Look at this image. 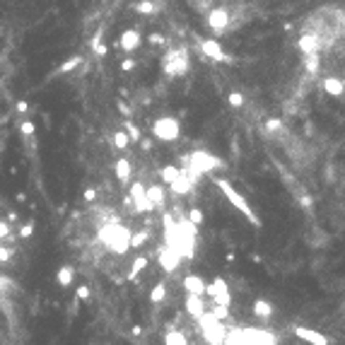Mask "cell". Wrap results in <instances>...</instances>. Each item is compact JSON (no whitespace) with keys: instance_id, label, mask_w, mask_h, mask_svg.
<instances>
[{"instance_id":"cell-12","label":"cell","mask_w":345,"mask_h":345,"mask_svg":"<svg viewBox=\"0 0 345 345\" xmlns=\"http://www.w3.org/2000/svg\"><path fill=\"white\" fill-rule=\"evenodd\" d=\"M304 65H306V70H309V75H316L319 72V53L304 56Z\"/></svg>"},{"instance_id":"cell-8","label":"cell","mask_w":345,"mask_h":345,"mask_svg":"<svg viewBox=\"0 0 345 345\" xmlns=\"http://www.w3.org/2000/svg\"><path fill=\"white\" fill-rule=\"evenodd\" d=\"M114 172H116V179L125 186V184L131 181V174H133V169H131V162H128V159H118L116 167H114Z\"/></svg>"},{"instance_id":"cell-11","label":"cell","mask_w":345,"mask_h":345,"mask_svg":"<svg viewBox=\"0 0 345 345\" xmlns=\"http://www.w3.org/2000/svg\"><path fill=\"white\" fill-rule=\"evenodd\" d=\"M128 145H131V140H128L125 131H116V133H114V148H116V150H125Z\"/></svg>"},{"instance_id":"cell-30","label":"cell","mask_w":345,"mask_h":345,"mask_svg":"<svg viewBox=\"0 0 345 345\" xmlns=\"http://www.w3.org/2000/svg\"><path fill=\"white\" fill-rule=\"evenodd\" d=\"M140 148L142 150H150V148H152V142H150V140H140Z\"/></svg>"},{"instance_id":"cell-9","label":"cell","mask_w":345,"mask_h":345,"mask_svg":"<svg viewBox=\"0 0 345 345\" xmlns=\"http://www.w3.org/2000/svg\"><path fill=\"white\" fill-rule=\"evenodd\" d=\"M323 89L331 94V97H340L343 94V80H336L333 75L323 80Z\"/></svg>"},{"instance_id":"cell-13","label":"cell","mask_w":345,"mask_h":345,"mask_svg":"<svg viewBox=\"0 0 345 345\" xmlns=\"http://www.w3.org/2000/svg\"><path fill=\"white\" fill-rule=\"evenodd\" d=\"M125 135H128L131 142H140V131L135 128L133 121H125Z\"/></svg>"},{"instance_id":"cell-16","label":"cell","mask_w":345,"mask_h":345,"mask_svg":"<svg viewBox=\"0 0 345 345\" xmlns=\"http://www.w3.org/2000/svg\"><path fill=\"white\" fill-rule=\"evenodd\" d=\"M227 102H229L232 109H242V106H244V94L242 92H229Z\"/></svg>"},{"instance_id":"cell-5","label":"cell","mask_w":345,"mask_h":345,"mask_svg":"<svg viewBox=\"0 0 345 345\" xmlns=\"http://www.w3.org/2000/svg\"><path fill=\"white\" fill-rule=\"evenodd\" d=\"M201 51H203L208 58H212V61L232 63V56L225 53V51H222V46H220L215 39H201Z\"/></svg>"},{"instance_id":"cell-28","label":"cell","mask_w":345,"mask_h":345,"mask_svg":"<svg viewBox=\"0 0 345 345\" xmlns=\"http://www.w3.org/2000/svg\"><path fill=\"white\" fill-rule=\"evenodd\" d=\"M118 109L123 111V116H131V109H128V106H125V104H121V102H118Z\"/></svg>"},{"instance_id":"cell-19","label":"cell","mask_w":345,"mask_h":345,"mask_svg":"<svg viewBox=\"0 0 345 345\" xmlns=\"http://www.w3.org/2000/svg\"><path fill=\"white\" fill-rule=\"evenodd\" d=\"M58 280H61V285H70V280H72V268H61V273H58Z\"/></svg>"},{"instance_id":"cell-10","label":"cell","mask_w":345,"mask_h":345,"mask_svg":"<svg viewBox=\"0 0 345 345\" xmlns=\"http://www.w3.org/2000/svg\"><path fill=\"white\" fill-rule=\"evenodd\" d=\"M179 176H181V169H176V167H165V169H162V181L169 184V186H172Z\"/></svg>"},{"instance_id":"cell-22","label":"cell","mask_w":345,"mask_h":345,"mask_svg":"<svg viewBox=\"0 0 345 345\" xmlns=\"http://www.w3.org/2000/svg\"><path fill=\"white\" fill-rule=\"evenodd\" d=\"M31 232H34V227H31V225H22V227H20V239H27V237H31Z\"/></svg>"},{"instance_id":"cell-23","label":"cell","mask_w":345,"mask_h":345,"mask_svg":"<svg viewBox=\"0 0 345 345\" xmlns=\"http://www.w3.org/2000/svg\"><path fill=\"white\" fill-rule=\"evenodd\" d=\"M22 133L29 135V138L34 135V123H31V121H24V123H22Z\"/></svg>"},{"instance_id":"cell-2","label":"cell","mask_w":345,"mask_h":345,"mask_svg":"<svg viewBox=\"0 0 345 345\" xmlns=\"http://www.w3.org/2000/svg\"><path fill=\"white\" fill-rule=\"evenodd\" d=\"M179 121L172 116H165V118H157L155 125H152V133H155V138H159V140H176L179 138Z\"/></svg>"},{"instance_id":"cell-27","label":"cell","mask_w":345,"mask_h":345,"mask_svg":"<svg viewBox=\"0 0 345 345\" xmlns=\"http://www.w3.org/2000/svg\"><path fill=\"white\" fill-rule=\"evenodd\" d=\"M150 41H152V44H165V39H162V37H157V34H152Z\"/></svg>"},{"instance_id":"cell-6","label":"cell","mask_w":345,"mask_h":345,"mask_svg":"<svg viewBox=\"0 0 345 345\" xmlns=\"http://www.w3.org/2000/svg\"><path fill=\"white\" fill-rule=\"evenodd\" d=\"M140 41H142V37L135 29H128L121 34V48H123L125 53H133L135 48L140 46Z\"/></svg>"},{"instance_id":"cell-17","label":"cell","mask_w":345,"mask_h":345,"mask_svg":"<svg viewBox=\"0 0 345 345\" xmlns=\"http://www.w3.org/2000/svg\"><path fill=\"white\" fill-rule=\"evenodd\" d=\"M80 63H82V56H72L70 61H65V63L61 65V72H70V70H75Z\"/></svg>"},{"instance_id":"cell-4","label":"cell","mask_w":345,"mask_h":345,"mask_svg":"<svg viewBox=\"0 0 345 345\" xmlns=\"http://www.w3.org/2000/svg\"><path fill=\"white\" fill-rule=\"evenodd\" d=\"M128 201H133V205H135V210H138V212L155 210L152 203L148 201V196H145V186H142L140 181H135L133 186H131V198H128Z\"/></svg>"},{"instance_id":"cell-18","label":"cell","mask_w":345,"mask_h":345,"mask_svg":"<svg viewBox=\"0 0 345 345\" xmlns=\"http://www.w3.org/2000/svg\"><path fill=\"white\" fill-rule=\"evenodd\" d=\"M280 128H282L280 118H268V121H266V131H268V133H278Z\"/></svg>"},{"instance_id":"cell-25","label":"cell","mask_w":345,"mask_h":345,"mask_svg":"<svg viewBox=\"0 0 345 345\" xmlns=\"http://www.w3.org/2000/svg\"><path fill=\"white\" fill-rule=\"evenodd\" d=\"M92 46H94V53H97V56L106 53V46H102V44H92Z\"/></svg>"},{"instance_id":"cell-21","label":"cell","mask_w":345,"mask_h":345,"mask_svg":"<svg viewBox=\"0 0 345 345\" xmlns=\"http://www.w3.org/2000/svg\"><path fill=\"white\" fill-rule=\"evenodd\" d=\"M133 68H135V61H133V58H125V61H121V70H123V72L133 70Z\"/></svg>"},{"instance_id":"cell-29","label":"cell","mask_w":345,"mask_h":345,"mask_svg":"<svg viewBox=\"0 0 345 345\" xmlns=\"http://www.w3.org/2000/svg\"><path fill=\"white\" fill-rule=\"evenodd\" d=\"M17 111H20V114H24V111H27V102H17Z\"/></svg>"},{"instance_id":"cell-26","label":"cell","mask_w":345,"mask_h":345,"mask_svg":"<svg viewBox=\"0 0 345 345\" xmlns=\"http://www.w3.org/2000/svg\"><path fill=\"white\" fill-rule=\"evenodd\" d=\"M94 196H97V191H94V188H87V191H85V201H89V203H92Z\"/></svg>"},{"instance_id":"cell-15","label":"cell","mask_w":345,"mask_h":345,"mask_svg":"<svg viewBox=\"0 0 345 345\" xmlns=\"http://www.w3.org/2000/svg\"><path fill=\"white\" fill-rule=\"evenodd\" d=\"M135 10H138L140 15H155L157 5H155V3H150V0H142V3H138V5H135Z\"/></svg>"},{"instance_id":"cell-20","label":"cell","mask_w":345,"mask_h":345,"mask_svg":"<svg viewBox=\"0 0 345 345\" xmlns=\"http://www.w3.org/2000/svg\"><path fill=\"white\" fill-rule=\"evenodd\" d=\"M188 222H191V225H196V227H198V225L203 222V212L198 210V208H193V210L188 212Z\"/></svg>"},{"instance_id":"cell-3","label":"cell","mask_w":345,"mask_h":345,"mask_svg":"<svg viewBox=\"0 0 345 345\" xmlns=\"http://www.w3.org/2000/svg\"><path fill=\"white\" fill-rule=\"evenodd\" d=\"M229 12L227 10H210L208 12V27H210L215 34H225V31H229Z\"/></svg>"},{"instance_id":"cell-24","label":"cell","mask_w":345,"mask_h":345,"mask_svg":"<svg viewBox=\"0 0 345 345\" xmlns=\"http://www.w3.org/2000/svg\"><path fill=\"white\" fill-rule=\"evenodd\" d=\"M299 203H302V208H306V210H309V208H312V198L302 196V198H299Z\"/></svg>"},{"instance_id":"cell-7","label":"cell","mask_w":345,"mask_h":345,"mask_svg":"<svg viewBox=\"0 0 345 345\" xmlns=\"http://www.w3.org/2000/svg\"><path fill=\"white\" fill-rule=\"evenodd\" d=\"M145 196L152 203V208H162L165 205V188L162 186H145Z\"/></svg>"},{"instance_id":"cell-1","label":"cell","mask_w":345,"mask_h":345,"mask_svg":"<svg viewBox=\"0 0 345 345\" xmlns=\"http://www.w3.org/2000/svg\"><path fill=\"white\" fill-rule=\"evenodd\" d=\"M215 184H217L220 191H222V193H225V196H227L229 201H232V205H234V208H239V210H242L244 215H246V217H249L251 222H253V225H261L259 217H256V215H253V210H251V205L246 203V201H244L242 193H237L234 188H232V184H229V181H225V179H215Z\"/></svg>"},{"instance_id":"cell-14","label":"cell","mask_w":345,"mask_h":345,"mask_svg":"<svg viewBox=\"0 0 345 345\" xmlns=\"http://www.w3.org/2000/svg\"><path fill=\"white\" fill-rule=\"evenodd\" d=\"M145 242H148V232H145V229H142V232H135V234H131V249H140Z\"/></svg>"}]
</instances>
